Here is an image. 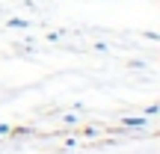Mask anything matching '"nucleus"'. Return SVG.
I'll return each instance as SVG.
<instances>
[{"mask_svg": "<svg viewBox=\"0 0 160 154\" xmlns=\"http://www.w3.org/2000/svg\"><path fill=\"white\" fill-rule=\"evenodd\" d=\"M125 125H128V127H133V125L142 127V125H145V119H125Z\"/></svg>", "mask_w": 160, "mask_h": 154, "instance_id": "nucleus-1", "label": "nucleus"}, {"mask_svg": "<svg viewBox=\"0 0 160 154\" xmlns=\"http://www.w3.org/2000/svg\"><path fill=\"white\" fill-rule=\"evenodd\" d=\"M9 27H27V21H21V18H12V21H9Z\"/></svg>", "mask_w": 160, "mask_h": 154, "instance_id": "nucleus-2", "label": "nucleus"}]
</instances>
